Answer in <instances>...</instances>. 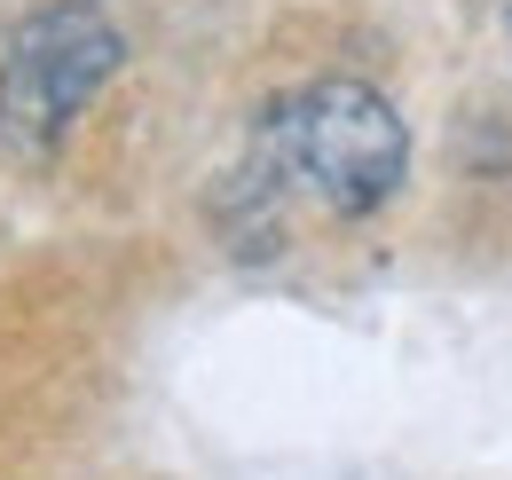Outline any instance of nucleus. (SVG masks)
I'll return each mask as SVG.
<instances>
[{"label":"nucleus","instance_id":"obj_1","mask_svg":"<svg viewBox=\"0 0 512 480\" xmlns=\"http://www.w3.org/2000/svg\"><path fill=\"white\" fill-rule=\"evenodd\" d=\"M276 150H284V166L308 181L331 213H371L402 181L410 134H402V119H394V103L379 87L316 79L308 95H292L276 111Z\"/></svg>","mask_w":512,"mask_h":480},{"label":"nucleus","instance_id":"obj_2","mask_svg":"<svg viewBox=\"0 0 512 480\" xmlns=\"http://www.w3.org/2000/svg\"><path fill=\"white\" fill-rule=\"evenodd\" d=\"M119 24L87 0H64V8H40L16 24L8 40V63H0V126L16 150H56L64 126L95 103V87L119 71Z\"/></svg>","mask_w":512,"mask_h":480}]
</instances>
